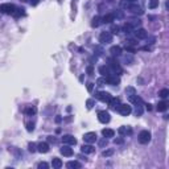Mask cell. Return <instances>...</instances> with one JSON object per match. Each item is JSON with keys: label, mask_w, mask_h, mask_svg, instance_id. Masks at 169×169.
I'll return each mask as SVG.
<instances>
[{"label": "cell", "mask_w": 169, "mask_h": 169, "mask_svg": "<svg viewBox=\"0 0 169 169\" xmlns=\"http://www.w3.org/2000/svg\"><path fill=\"white\" fill-rule=\"evenodd\" d=\"M16 7L13 4H9V3H5V4L0 5V12L4 13V15H13Z\"/></svg>", "instance_id": "1"}, {"label": "cell", "mask_w": 169, "mask_h": 169, "mask_svg": "<svg viewBox=\"0 0 169 169\" xmlns=\"http://www.w3.org/2000/svg\"><path fill=\"white\" fill-rule=\"evenodd\" d=\"M118 112H119L122 116H128L132 112V108L129 105H122V103H120V106L118 107Z\"/></svg>", "instance_id": "3"}, {"label": "cell", "mask_w": 169, "mask_h": 169, "mask_svg": "<svg viewBox=\"0 0 169 169\" xmlns=\"http://www.w3.org/2000/svg\"><path fill=\"white\" fill-rule=\"evenodd\" d=\"M159 95H160L161 98H168V95H169V90H168V89H162L161 91L159 92Z\"/></svg>", "instance_id": "34"}, {"label": "cell", "mask_w": 169, "mask_h": 169, "mask_svg": "<svg viewBox=\"0 0 169 169\" xmlns=\"http://www.w3.org/2000/svg\"><path fill=\"white\" fill-rule=\"evenodd\" d=\"M102 135L106 137V139H108V137H114L115 131H114V129H111V128H105L102 131Z\"/></svg>", "instance_id": "19"}, {"label": "cell", "mask_w": 169, "mask_h": 169, "mask_svg": "<svg viewBox=\"0 0 169 169\" xmlns=\"http://www.w3.org/2000/svg\"><path fill=\"white\" fill-rule=\"evenodd\" d=\"M100 24H102V19H100L99 16H95V17L92 19V21H91V27L92 28H98Z\"/></svg>", "instance_id": "25"}, {"label": "cell", "mask_w": 169, "mask_h": 169, "mask_svg": "<svg viewBox=\"0 0 169 169\" xmlns=\"http://www.w3.org/2000/svg\"><path fill=\"white\" fill-rule=\"evenodd\" d=\"M143 111H144V110H143V106L142 105L136 106V108H135V115H136V116H142Z\"/></svg>", "instance_id": "31"}, {"label": "cell", "mask_w": 169, "mask_h": 169, "mask_svg": "<svg viewBox=\"0 0 169 169\" xmlns=\"http://www.w3.org/2000/svg\"><path fill=\"white\" fill-rule=\"evenodd\" d=\"M66 167L69 169H79L82 165H81V162H78V161H69L66 164Z\"/></svg>", "instance_id": "23"}, {"label": "cell", "mask_w": 169, "mask_h": 169, "mask_svg": "<svg viewBox=\"0 0 169 169\" xmlns=\"http://www.w3.org/2000/svg\"><path fill=\"white\" fill-rule=\"evenodd\" d=\"M28 147H29V151L30 152H36V151H37V148H36L37 145H36L35 143H29V145H28Z\"/></svg>", "instance_id": "39"}, {"label": "cell", "mask_w": 169, "mask_h": 169, "mask_svg": "<svg viewBox=\"0 0 169 169\" xmlns=\"http://www.w3.org/2000/svg\"><path fill=\"white\" fill-rule=\"evenodd\" d=\"M135 36H136L137 38H140V40H144V38H147L148 32L145 29H143V28H139V29L135 30Z\"/></svg>", "instance_id": "14"}, {"label": "cell", "mask_w": 169, "mask_h": 169, "mask_svg": "<svg viewBox=\"0 0 169 169\" xmlns=\"http://www.w3.org/2000/svg\"><path fill=\"white\" fill-rule=\"evenodd\" d=\"M118 132H119L120 135H127V134H131V129L127 128V127H120V128L118 129Z\"/></svg>", "instance_id": "32"}, {"label": "cell", "mask_w": 169, "mask_h": 169, "mask_svg": "<svg viewBox=\"0 0 169 169\" xmlns=\"http://www.w3.org/2000/svg\"><path fill=\"white\" fill-rule=\"evenodd\" d=\"M62 143L67 145H75L77 144V139L73 135H64L62 136Z\"/></svg>", "instance_id": "10"}, {"label": "cell", "mask_w": 169, "mask_h": 169, "mask_svg": "<svg viewBox=\"0 0 169 169\" xmlns=\"http://www.w3.org/2000/svg\"><path fill=\"white\" fill-rule=\"evenodd\" d=\"M95 105V100L94 99H87L86 100V107H87V110H91L92 107H94Z\"/></svg>", "instance_id": "33"}, {"label": "cell", "mask_w": 169, "mask_h": 169, "mask_svg": "<svg viewBox=\"0 0 169 169\" xmlns=\"http://www.w3.org/2000/svg\"><path fill=\"white\" fill-rule=\"evenodd\" d=\"M110 53H111L114 57H116V56H120V54H122V48L118 46V45H115V46H111V49H110Z\"/></svg>", "instance_id": "18"}, {"label": "cell", "mask_w": 169, "mask_h": 169, "mask_svg": "<svg viewBox=\"0 0 169 169\" xmlns=\"http://www.w3.org/2000/svg\"><path fill=\"white\" fill-rule=\"evenodd\" d=\"M112 41V33L111 32H102L99 36V42L100 44H108Z\"/></svg>", "instance_id": "7"}, {"label": "cell", "mask_w": 169, "mask_h": 169, "mask_svg": "<svg viewBox=\"0 0 169 169\" xmlns=\"http://www.w3.org/2000/svg\"><path fill=\"white\" fill-rule=\"evenodd\" d=\"M128 44L129 45H136V42H135L134 40H128Z\"/></svg>", "instance_id": "46"}, {"label": "cell", "mask_w": 169, "mask_h": 169, "mask_svg": "<svg viewBox=\"0 0 169 169\" xmlns=\"http://www.w3.org/2000/svg\"><path fill=\"white\" fill-rule=\"evenodd\" d=\"M30 3H32L33 5H36V4H37V3H38V0H33V1H30Z\"/></svg>", "instance_id": "47"}, {"label": "cell", "mask_w": 169, "mask_h": 169, "mask_svg": "<svg viewBox=\"0 0 169 169\" xmlns=\"http://www.w3.org/2000/svg\"><path fill=\"white\" fill-rule=\"evenodd\" d=\"M115 20V15L114 13H107L105 17L102 19V22H105V24H110V22H112Z\"/></svg>", "instance_id": "20"}, {"label": "cell", "mask_w": 169, "mask_h": 169, "mask_svg": "<svg viewBox=\"0 0 169 169\" xmlns=\"http://www.w3.org/2000/svg\"><path fill=\"white\" fill-rule=\"evenodd\" d=\"M95 98L99 99L100 102H108V100L111 99V94L107 91H98L97 94H95Z\"/></svg>", "instance_id": "8"}, {"label": "cell", "mask_w": 169, "mask_h": 169, "mask_svg": "<svg viewBox=\"0 0 169 169\" xmlns=\"http://www.w3.org/2000/svg\"><path fill=\"white\" fill-rule=\"evenodd\" d=\"M99 73L103 75V77H107V75H110V70L107 66H100L99 67Z\"/></svg>", "instance_id": "28"}, {"label": "cell", "mask_w": 169, "mask_h": 169, "mask_svg": "<svg viewBox=\"0 0 169 169\" xmlns=\"http://www.w3.org/2000/svg\"><path fill=\"white\" fill-rule=\"evenodd\" d=\"M111 155H114V151H112V149H107V151H103L102 152V156L103 157H108V156H111Z\"/></svg>", "instance_id": "35"}, {"label": "cell", "mask_w": 169, "mask_h": 169, "mask_svg": "<svg viewBox=\"0 0 169 169\" xmlns=\"http://www.w3.org/2000/svg\"><path fill=\"white\" fill-rule=\"evenodd\" d=\"M157 111L159 112H164V111H167L168 110V103L167 102H160L159 105H157Z\"/></svg>", "instance_id": "24"}, {"label": "cell", "mask_w": 169, "mask_h": 169, "mask_svg": "<svg viewBox=\"0 0 169 169\" xmlns=\"http://www.w3.org/2000/svg\"><path fill=\"white\" fill-rule=\"evenodd\" d=\"M60 152L61 153L64 155V156H66V157H70V156H73V153H74V152H73V149L69 147V145L67 144H65V145H62V148L60 149Z\"/></svg>", "instance_id": "13"}, {"label": "cell", "mask_w": 169, "mask_h": 169, "mask_svg": "<svg viewBox=\"0 0 169 169\" xmlns=\"http://www.w3.org/2000/svg\"><path fill=\"white\" fill-rule=\"evenodd\" d=\"M148 7L151 8V9H155V8H157V7H159V0H149Z\"/></svg>", "instance_id": "29"}, {"label": "cell", "mask_w": 169, "mask_h": 169, "mask_svg": "<svg viewBox=\"0 0 169 169\" xmlns=\"http://www.w3.org/2000/svg\"><path fill=\"white\" fill-rule=\"evenodd\" d=\"M107 103H108L110 108H112V110H118V107L120 106V99H119V98H114V97H111V99H110Z\"/></svg>", "instance_id": "12"}, {"label": "cell", "mask_w": 169, "mask_h": 169, "mask_svg": "<svg viewBox=\"0 0 169 169\" xmlns=\"http://www.w3.org/2000/svg\"><path fill=\"white\" fill-rule=\"evenodd\" d=\"M129 1H136V0H129Z\"/></svg>", "instance_id": "49"}, {"label": "cell", "mask_w": 169, "mask_h": 169, "mask_svg": "<svg viewBox=\"0 0 169 169\" xmlns=\"http://www.w3.org/2000/svg\"><path fill=\"white\" fill-rule=\"evenodd\" d=\"M21 1H27V0H21Z\"/></svg>", "instance_id": "50"}, {"label": "cell", "mask_w": 169, "mask_h": 169, "mask_svg": "<svg viewBox=\"0 0 169 169\" xmlns=\"http://www.w3.org/2000/svg\"><path fill=\"white\" fill-rule=\"evenodd\" d=\"M37 168H38V169H48V168H49V164H48V162H45V161L38 162Z\"/></svg>", "instance_id": "36"}, {"label": "cell", "mask_w": 169, "mask_h": 169, "mask_svg": "<svg viewBox=\"0 0 169 169\" xmlns=\"http://www.w3.org/2000/svg\"><path fill=\"white\" fill-rule=\"evenodd\" d=\"M124 92H126V95H128V97H131V95H135V94H136V90H135V87L128 86V87H126Z\"/></svg>", "instance_id": "27"}, {"label": "cell", "mask_w": 169, "mask_h": 169, "mask_svg": "<svg viewBox=\"0 0 169 169\" xmlns=\"http://www.w3.org/2000/svg\"><path fill=\"white\" fill-rule=\"evenodd\" d=\"M81 152L84 155H90V153H94L95 148L92 147L91 144H84V145H82V148H81Z\"/></svg>", "instance_id": "15"}, {"label": "cell", "mask_w": 169, "mask_h": 169, "mask_svg": "<svg viewBox=\"0 0 169 169\" xmlns=\"http://www.w3.org/2000/svg\"><path fill=\"white\" fill-rule=\"evenodd\" d=\"M24 15H25V9H24V8H16L12 16H15V17H20V16H24Z\"/></svg>", "instance_id": "26"}, {"label": "cell", "mask_w": 169, "mask_h": 169, "mask_svg": "<svg viewBox=\"0 0 169 169\" xmlns=\"http://www.w3.org/2000/svg\"><path fill=\"white\" fill-rule=\"evenodd\" d=\"M87 74L94 75V67H92V65H89V66H87Z\"/></svg>", "instance_id": "41"}, {"label": "cell", "mask_w": 169, "mask_h": 169, "mask_svg": "<svg viewBox=\"0 0 169 169\" xmlns=\"http://www.w3.org/2000/svg\"><path fill=\"white\" fill-rule=\"evenodd\" d=\"M35 129V123H27V131L32 132Z\"/></svg>", "instance_id": "40"}, {"label": "cell", "mask_w": 169, "mask_h": 169, "mask_svg": "<svg viewBox=\"0 0 169 169\" xmlns=\"http://www.w3.org/2000/svg\"><path fill=\"white\" fill-rule=\"evenodd\" d=\"M97 83H98V86H103V84L106 83V77L98 78V79H97Z\"/></svg>", "instance_id": "37"}, {"label": "cell", "mask_w": 169, "mask_h": 169, "mask_svg": "<svg viewBox=\"0 0 169 169\" xmlns=\"http://www.w3.org/2000/svg\"><path fill=\"white\" fill-rule=\"evenodd\" d=\"M149 142H151V132L147 131V129L140 132L139 134V143H142V144H148Z\"/></svg>", "instance_id": "2"}, {"label": "cell", "mask_w": 169, "mask_h": 169, "mask_svg": "<svg viewBox=\"0 0 169 169\" xmlns=\"http://www.w3.org/2000/svg\"><path fill=\"white\" fill-rule=\"evenodd\" d=\"M127 9L131 11V12L135 13V15H143V13H144V11L142 9V7H139L137 4H132V3H129V4H128Z\"/></svg>", "instance_id": "9"}, {"label": "cell", "mask_w": 169, "mask_h": 169, "mask_svg": "<svg viewBox=\"0 0 169 169\" xmlns=\"http://www.w3.org/2000/svg\"><path fill=\"white\" fill-rule=\"evenodd\" d=\"M98 119H99L100 123H103V124H106V123H108L110 120H111V116H110V112L107 111H99L98 112Z\"/></svg>", "instance_id": "5"}, {"label": "cell", "mask_w": 169, "mask_h": 169, "mask_svg": "<svg viewBox=\"0 0 169 169\" xmlns=\"http://www.w3.org/2000/svg\"><path fill=\"white\" fill-rule=\"evenodd\" d=\"M106 83L111 84V86H115V84H119L120 83V78L116 77V75H107L106 77Z\"/></svg>", "instance_id": "11"}, {"label": "cell", "mask_w": 169, "mask_h": 169, "mask_svg": "<svg viewBox=\"0 0 169 169\" xmlns=\"http://www.w3.org/2000/svg\"><path fill=\"white\" fill-rule=\"evenodd\" d=\"M99 144L102 145V147H103V145H107V139H106V137H105V140H102V142L99 143Z\"/></svg>", "instance_id": "45"}, {"label": "cell", "mask_w": 169, "mask_h": 169, "mask_svg": "<svg viewBox=\"0 0 169 169\" xmlns=\"http://www.w3.org/2000/svg\"><path fill=\"white\" fill-rule=\"evenodd\" d=\"M87 90L91 92L92 90H94V83H92V82H89V83H87Z\"/></svg>", "instance_id": "43"}, {"label": "cell", "mask_w": 169, "mask_h": 169, "mask_svg": "<svg viewBox=\"0 0 169 169\" xmlns=\"http://www.w3.org/2000/svg\"><path fill=\"white\" fill-rule=\"evenodd\" d=\"M52 167L54 169H60L62 167V161H61V159H58V157H54V159L52 160Z\"/></svg>", "instance_id": "21"}, {"label": "cell", "mask_w": 169, "mask_h": 169, "mask_svg": "<svg viewBox=\"0 0 169 169\" xmlns=\"http://www.w3.org/2000/svg\"><path fill=\"white\" fill-rule=\"evenodd\" d=\"M24 112L28 115V116H32V115H35L36 112H37V108H36L35 106H28Z\"/></svg>", "instance_id": "22"}, {"label": "cell", "mask_w": 169, "mask_h": 169, "mask_svg": "<svg viewBox=\"0 0 169 169\" xmlns=\"http://www.w3.org/2000/svg\"><path fill=\"white\" fill-rule=\"evenodd\" d=\"M37 151L40 153H46V152H49V144L48 143H40L37 145Z\"/></svg>", "instance_id": "17"}, {"label": "cell", "mask_w": 169, "mask_h": 169, "mask_svg": "<svg viewBox=\"0 0 169 169\" xmlns=\"http://www.w3.org/2000/svg\"><path fill=\"white\" fill-rule=\"evenodd\" d=\"M119 30H120V27H118V25H112L111 27V33H119Z\"/></svg>", "instance_id": "38"}, {"label": "cell", "mask_w": 169, "mask_h": 169, "mask_svg": "<svg viewBox=\"0 0 169 169\" xmlns=\"http://www.w3.org/2000/svg\"><path fill=\"white\" fill-rule=\"evenodd\" d=\"M128 99H129V102L131 103H134L135 106H139V105H143V99L140 97H137L136 94L135 95H131V97H128Z\"/></svg>", "instance_id": "16"}, {"label": "cell", "mask_w": 169, "mask_h": 169, "mask_svg": "<svg viewBox=\"0 0 169 169\" xmlns=\"http://www.w3.org/2000/svg\"><path fill=\"white\" fill-rule=\"evenodd\" d=\"M126 50H127V52H129V53H135V52H136V49L132 48V46H129V45H126Z\"/></svg>", "instance_id": "42"}, {"label": "cell", "mask_w": 169, "mask_h": 169, "mask_svg": "<svg viewBox=\"0 0 169 169\" xmlns=\"http://www.w3.org/2000/svg\"><path fill=\"white\" fill-rule=\"evenodd\" d=\"M147 110H148V111H151V110H152V107H151V105H147Z\"/></svg>", "instance_id": "48"}, {"label": "cell", "mask_w": 169, "mask_h": 169, "mask_svg": "<svg viewBox=\"0 0 169 169\" xmlns=\"http://www.w3.org/2000/svg\"><path fill=\"white\" fill-rule=\"evenodd\" d=\"M108 67L110 69H112V72L114 73H118V74H120L122 73V67H120L119 62H118L116 60H108Z\"/></svg>", "instance_id": "6"}, {"label": "cell", "mask_w": 169, "mask_h": 169, "mask_svg": "<svg viewBox=\"0 0 169 169\" xmlns=\"http://www.w3.org/2000/svg\"><path fill=\"white\" fill-rule=\"evenodd\" d=\"M97 134L95 132H87V134L83 135V142L87 143V144H92V143L97 142Z\"/></svg>", "instance_id": "4"}, {"label": "cell", "mask_w": 169, "mask_h": 169, "mask_svg": "<svg viewBox=\"0 0 169 169\" xmlns=\"http://www.w3.org/2000/svg\"><path fill=\"white\" fill-rule=\"evenodd\" d=\"M123 30H124L126 33H131L132 30H134V28H132V25L129 24V22H126V24L123 25Z\"/></svg>", "instance_id": "30"}, {"label": "cell", "mask_w": 169, "mask_h": 169, "mask_svg": "<svg viewBox=\"0 0 169 169\" xmlns=\"http://www.w3.org/2000/svg\"><path fill=\"white\" fill-rule=\"evenodd\" d=\"M114 143H115V144H123V143H124V140H123L122 137H119V139H115Z\"/></svg>", "instance_id": "44"}]
</instances>
